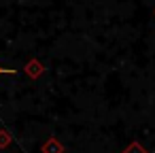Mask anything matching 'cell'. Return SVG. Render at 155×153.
<instances>
[{
  "mask_svg": "<svg viewBox=\"0 0 155 153\" xmlns=\"http://www.w3.org/2000/svg\"><path fill=\"white\" fill-rule=\"evenodd\" d=\"M64 145L55 138V136H49L43 145H41V153H64Z\"/></svg>",
  "mask_w": 155,
  "mask_h": 153,
  "instance_id": "6da1fadb",
  "label": "cell"
},
{
  "mask_svg": "<svg viewBox=\"0 0 155 153\" xmlns=\"http://www.w3.org/2000/svg\"><path fill=\"white\" fill-rule=\"evenodd\" d=\"M24 70H26V75H28V77L38 79V77L43 75V70H45V68H43V64H41L38 60H32V62H28V64H26V68H24Z\"/></svg>",
  "mask_w": 155,
  "mask_h": 153,
  "instance_id": "7a4b0ae2",
  "label": "cell"
},
{
  "mask_svg": "<svg viewBox=\"0 0 155 153\" xmlns=\"http://www.w3.org/2000/svg\"><path fill=\"white\" fill-rule=\"evenodd\" d=\"M121 153H149V151H147V149H144L138 140H134V142H130V145H127Z\"/></svg>",
  "mask_w": 155,
  "mask_h": 153,
  "instance_id": "3957f363",
  "label": "cell"
},
{
  "mask_svg": "<svg viewBox=\"0 0 155 153\" xmlns=\"http://www.w3.org/2000/svg\"><path fill=\"white\" fill-rule=\"evenodd\" d=\"M11 142H13L11 132H9V130H0V149H7V147H11Z\"/></svg>",
  "mask_w": 155,
  "mask_h": 153,
  "instance_id": "277c9868",
  "label": "cell"
},
{
  "mask_svg": "<svg viewBox=\"0 0 155 153\" xmlns=\"http://www.w3.org/2000/svg\"><path fill=\"white\" fill-rule=\"evenodd\" d=\"M0 75H15L13 68H5V66H0Z\"/></svg>",
  "mask_w": 155,
  "mask_h": 153,
  "instance_id": "5b68a950",
  "label": "cell"
}]
</instances>
